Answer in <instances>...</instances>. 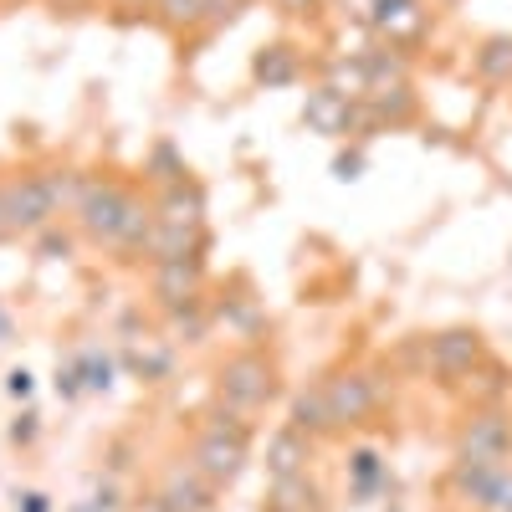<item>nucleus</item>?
Returning <instances> with one entry per match:
<instances>
[{
  "instance_id": "13",
  "label": "nucleus",
  "mask_w": 512,
  "mask_h": 512,
  "mask_svg": "<svg viewBox=\"0 0 512 512\" xmlns=\"http://www.w3.org/2000/svg\"><path fill=\"white\" fill-rule=\"evenodd\" d=\"M154 226H159V210H149L139 195L128 200V210H123V221H118V231H113V251H123V256H149V241H154Z\"/></svg>"
},
{
  "instance_id": "21",
  "label": "nucleus",
  "mask_w": 512,
  "mask_h": 512,
  "mask_svg": "<svg viewBox=\"0 0 512 512\" xmlns=\"http://www.w3.org/2000/svg\"><path fill=\"white\" fill-rule=\"evenodd\" d=\"M180 256H200V231H185V226H154V241H149V262H180Z\"/></svg>"
},
{
  "instance_id": "12",
  "label": "nucleus",
  "mask_w": 512,
  "mask_h": 512,
  "mask_svg": "<svg viewBox=\"0 0 512 512\" xmlns=\"http://www.w3.org/2000/svg\"><path fill=\"white\" fill-rule=\"evenodd\" d=\"M308 461H313V436L297 431V425H282V431L267 441V477L272 482L308 472Z\"/></svg>"
},
{
  "instance_id": "11",
  "label": "nucleus",
  "mask_w": 512,
  "mask_h": 512,
  "mask_svg": "<svg viewBox=\"0 0 512 512\" xmlns=\"http://www.w3.org/2000/svg\"><path fill=\"white\" fill-rule=\"evenodd\" d=\"M159 502L169 512H210V502H216V482L200 477L195 466H175V472L164 477V487H159Z\"/></svg>"
},
{
  "instance_id": "19",
  "label": "nucleus",
  "mask_w": 512,
  "mask_h": 512,
  "mask_svg": "<svg viewBox=\"0 0 512 512\" xmlns=\"http://www.w3.org/2000/svg\"><path fill=\"white\" fill-rule=\"evenodd\" d=\"M287 425L308 431L313 441L333 431V415H328V395H323V384H313V390H297V400H292V420H287Z\"/></svg>"
},
{
  "instance_id": "31",
  "label": "nucleus",
  "mask_w": 512,
  "mask_h": 512,
  "mask_svg": "<svg viewBox=\"0 0 512 512\" xmlns=\"http://www.w3.org/2000/svg\"><path fill=\"white\" fill-rule=\"evenodd\" d=\"M277 11H282V16H318L323 0H277Z\"/></svg>"
},
{
  "instance_id": "14",
  "label": "nucleus",
  "mask_w": 512,
  "mask_h": 512,
  "mask_svg": "<svg viewBox=\"0 0 512 512\" xmlns=\"http://www.w3.org/2000/svg\"><path fill=\"white\" fill-rule=\"evenodd\" d=\"M159 221H164V226L200 231V226H205V195H200V185H190V180L169 185V190L159 195Z\"/></svg>"
},
{
  "instance_id": "10",
  "label": "nucleus",
  "mask_w": 512,
  "mask_h": 512,
  "mask_svg": "<svg viewBox=\"0 0 512 512\" xmlns=\"http://www.w3.org/2000/svg\"><path fill=\"white\" fill-rule=\"evenodd\" d=\"M200 287H205V262L200 256H180V262H154V297L159 308H185L200 303Z\"/></svg>"
},
{
  "instance_id": "9",
  "label": "nucleus",
  "mask_w": 512,
  "mask_h": 512,
  "mask_svg": "<svg viewBox=\"0 0 512 512\" xmlns=\"http://www.w3.org/2000/svg\"><path fill=\"white\" fill-rule=\"evenodd\" d=\"M369 26L390 41V47H415V41L431 31V11H425V0H379Z\"/></svg>"
},
{
  "instance_id": "1",
  "label": "nucleus",
  "mask_w": 512,
  "mask_h": 512,
  "mask_svg": "<svg viewBox=\"0 0 512 512\" xmlns=\"http://www.w3.org/2000/svg\"><path fill=\"white\" fill-rule=\"evenodd\" d=\"M246 456H251V425H246L241 415H221V420L195 441L190 466H195L200 477H210L216 487H231V482L246 472Z\"/></svg>"
},
{
  "instance_id": "37",
  "label": "nucleus",
  "mask_w": 512,
  "mask_h": 512,
  "mask_svg": "<svg viewBox=\"0 0 512 512\" xmlns=\"http://www.w3.org/2000/svg\"><path fill=\"white\" fill-rule=\"evenodd\" d=\"M11 236V216H6V185H0V241Z\"/></svg>"
},
{
  "instance_id": "20",
  "label": "nucleus",
  "mask_w": 512,
  "mask_h": 512,
  "mask_svg": "<svg viewBox=\"0 0 512 512\" xmlns=\"http://www.w3.org/2000/svg\"><path fill=\"white\" fill-rule=\"evenodd\" d=\"M472 67H477L482 82H492V88L512 82V36H487L482 47L472 52Z\"/></svg>"
},
{
  "instance_id": "16",
  "label": "nucleus",
  "mask_w": 512,
  "mask_h": 512,
  "mask_svg": "<svg viewBox=\"0 0 512 512\" xmlns=\"http://www.w3.org/2000/svg\"><path fill=\"white\" fill-rule=\"evenodd\" d=\"M267 512H328V502H323V487H318L308 472H297V477L272 482Z\"/></svg>"
},
{
  "instance_id": "18",
  "label": "nucleus",
  "mask_w": 512,
  "mask_h": 512,
  "mask_svg": "<svg viewBox=\"0 0 512 512\" xmlns=\"http://www.w3.org/2000/svg\"><path fill=\"white\" fill-rule=\"evenodd\" d=\"M415 113V88L410 82H400V88H379V93H369L364 98V123L374 128V123H405Z\"/></svg>"
},
{
  "instance_id": "6",
  "label": "nucleus",
  "mask_w": 512,
  "mask_h": 512,
  "mask_svg": "<svg viewBox=\"0 0 512 512\" xmlns=\"http://www.w3.org/2000/svg\"><path fill=\"white\" fill-rule=\"evenodd\" d=\"M303 123L313 128V134H323V139H349L354 128H369V123H364V103L333 93L328 82L303 98Z\"/></svg>"
},
{
  "instance_id": "24",
  "label": "nucleus",
  "mask_w": 512,
  "mask_h": 512,
  "mask_svg": "<svg viewBox=\"0 0 512 512\" xmlns=\"http://www.w3.org/2000/svg\"><path fill=\"white\" fill-rule=\"evenodd\" d=\"M149 175H154L164 190L185 180V159L175 154V144H154V154H149Z\"/></svg>"
},
{
  "instance_id": "35",
  "label": "nucleus",
  "mask_w": 512,
  "mask_h": 512,
  "mask_svg": "<svg viewBox=\"0 0 512 512\" xmlns=\"http://www.w3.org/2000/svg\"><path fill=\"white\" fill-rule=\"evenodd\" d=\"M41 251H47V256H67V251H72V241H67V236H57V231H52V236H47V241H41Z\"/></svg>"
},
{
  "instance_id": "36",
  "label": "nucleus",
  "mask_w": 512,
  "mask_h": 512,
  "mask_svg": "<svg viewBox=\"0 0 512 512\" xmlns=\"http://www.w3.org/2000/svg\"><path fill=\"white\" fill-rule=\"evenodd\" d=\"M21 512H47V497H41V492H26V497H21Z\"/></svg>"
},
{
  "instance_id": "27",
  "label": "nucleus",
  "mask_w": 512,
  "mask_h": 512,
  "mask_svg": "<svg viewBox=\"0 0 512 512\" xmlns=\"http://www.w3.org/2000/svg\"><path fill=\"white\" fill-rule=\"evenodd\" d=\"M169 323H175V328L185 333V344H200V338H205V313H200V303L169 308Z\"/></svg>"
},
{
  "instance_id": "38",
  "label": "nucleus",
  "mask_w": 512,
  "mask_h": 512,
  "mask_svg": "<svg viewBox=\"0 0 512 512\" xmlns=\"http://www.w3.org/2000/svg\"><path fill=\"white\" fill-rule=\"evenodd\" d=\"M6 338H11V318H6V313H0V344H6Z\"/></svg>"
},
{
  "instance_id": "30",
  "label": "nucleus",
  "mask_w": 512,
  "mask_h": 512,
  "mask_svg": "<svg viewBox=\"0 0 512 512\" xmlns=\"http://www.w3.org/2000/svg\"><path fill=\"white\" fill-rule=\"evenodd\" d=\"M246 0H205V26H231Z\"/></svg>"
},
{
  "instance_id": "22",
  "label": "nucleus",
  "mask_w": 512,
  "mask_h": 512,
  "mask_svg": "<svg viewBox=\"0 0 512 512\" xmlns=\"http://www.w3.org/2000/svg\"><path fill=\"white\" fill-rule=\"evenodd\" d=\"M349 477H354V497H374L390 487V466H384L374 451H354L349 456Z\"/></svg>"
},
{
  "instance_id": "26",
  "label": "nucleus",
  "mask_w": 512,
  "mask_h": 512,
  "mask_svg": "<svg viewBox=\"0 0 512 512\" xmlns=\"http://www.w3.org/2000/svg\"><path fill=\"white\" fill-rule=\"evenodd\" d=\"M128 364H134L144 379H164V374H169V349H159V344H144V349H134V354H128Z\"/></svg>"
},
{
  "instance_id": "34",
  "label": "nucleus",
  "mask_w": 512,
  "mask_h": 512,
  "mask_svg": "<svg viewBox=\"0 0 512 512\" xmlns=\"http://www.w3.org/2000/svg\"><path fill=\"white\" fill-rule=\"evenodd\" d=\"M359 169H364V159L349 154V159H338V164H333V175H338V180H359Z\"/></svg>"
},
{
  "instance_id": "8",
  "label": "nucleus",
  "mask_w": 512,
  "mask_h": 512,
  "mask_svg": "<svg viewBox=\"0 0 512 512\" xmlns=\"http://www.w3.org/2000/svg\"><path fill=\"white\" fill-rule=\"evenodd\" d=\"M482 333L477 328H446L431 338V369L441 384H461V379H472V369L482 364Z\"/></svg>"
},
{
  "instance_id": "17",
  "label": "nucleus",
  "mask_w": 512,
  "mask_h": 512,
  "mask_svg": "<svg viewBox=\"0 0 512 512\" xmlns=\"http://www.w3.org/2000/svg\"><path fill=\"white\" fill-rule=\"evenodd\" d=\"M297 72H303V57H297V47H287V41H272V47H262L251 62V77L267 82V88H287V82H297Z\"/></svg>"
},
{
  "instance_id": "7",
  "label": "nucleus",
  "mask_w": 512,
  "mask_h": 512,
  "mask_svg": "<svg viewBox=\"0 0 512 512\" xmlns=\"http://www.w3.org/2000/svg\"><path fill=\"white\" fill-rule=\"evenodd\" d=\"M507 451H512V420L502 415V405H482L456 436V456L472 461H507Z\"/></svg>"
},
{
  "instance_id": "2",
  "label": "nucleus",
  "mask_w": 512,
  "mask_h": 512,
  "mask_svg": "<svg viewBox=\"0 0 512 512\" xmlns=\"http://www.w3.org/2000/svg\"><path fill=\"white\" fill-rule=\"evenodd\" d=\"M216 395L231 415H256V410H267L272 395H277V364L267 354H236L221 364L216 374Z\"/></svg>"
},
{
  "instance_id": "3",
  "label": "nucleus",
  "mask_w": 512,
  "mask_h": 512,
  "mask_svg": "<svg viewBox=\"0 0 512 512\" xmlns=\"http://www.w3.org/2000/svg\"><path fill=\"white\" fill-rule=\"evenodd\" d=\"M62 200H67V175H62V169L11 180V185H6V216H11V231H47Z\"/></svg>"
},
{
  "instance_id": "15",
  "label": "nucleus",
  "mask_w": 512,
  "mask_h": 512,
  "mask_svg": "<svg viewBox=\"0 0 512 512\" xmlns=\"http://www.w3.org/2000/svg\"><path fill=\"white\" fill-rule=\"evenodd\" d=\"M502 466H507V461H472V456H456V466H451V487H456V497H461V502H472V507H482L487 492H492V482L502 477Z\"/></svg>"
},
{
  "instance_id": "32",
  "label": "nucleus",
  "mask_w": 512,
  "mask_h": 512,
  "mask_svg": "<svg viewBox=\"0 0 512 512\" xmlns=\"http://www.w3.org/2000/svg\"><path fill=\"white\" fill-rule=\"evenodd\" d=\"M6 390H11V400H26V395H31V374H26V369H11Z\"/></svg>"
},
{
  "instance_id": "28",
  "label": "nucleus",
  "mask_w": 512,
  "mask_h": 512,
  "mask_svg": "<svg viewBox=\"0 0 512 512\" xmlns=\"http://www.w3.org/2000/svg\"><path fill=\"white\" fill-rule=\"evenodd\" d=\"M77 369H82V384H88V390H108V384H113V364L98 359V354H82Z\"/></svg>"
},
{
  "instance_id": "5",
  "label": "nucleus",
  "mask_w": 512,
  "mask_h": 512,
  "mask_svg": "<svg viewBox=\"0 0 512 512\" xmlns=\"http://www.w3.org/2000/svg\"><path fill=\"white\" fill-rule=\"evenodd\" d=\"M128 200H134V190H123L118 180H82V190H77V221H82V231L108 246L118 221H123V210H128Z\"/></svg>"
},
{
  "instance_id": "23",
  "label": "nucleus",
  "mask_w": 512,
  "mask_h": 512,
  "mask_svg": "<svg viewBox=\"0 0 512 512\" xmlns=\"http://www.w3.org/2000/svg\"><path fill=\"white\" fill-rule=\"evenodd\" d=\"M328 88L344 93V98H359L369 93V77H364V57H333L328 62Z\"/></svg>"
},
{
  "instance_id": "29",
  "label": "nucleus",
  "mask_w": 512,
  "mask_h": 512,
  "mask_svg": "<svg viewBox=\"0 0 512 512\" xmlns=\"http://www.w3.org/2000/svg\"><path fill=\"white\" fill-rule=\"evenodd\" d=\"M482 512H512V466H502V477L492 482V492H487Z\"/></svg>"
},
{
  "instance_id": "33",
  "label": "nucleus",
  "mask_w": 512,
  "mask_h": 512,
  "mask_svg": "<svg viewBox=\"0 0 512 512\" xmlns=\"http://www.w3.org/2000/svg\"><path fill=\"white\" fill-rule=\"evenodd\" d=\"M11 441H21V446H26V441H36V415H21V420L11 425Z\"/></svg>"
},
{
  "instance_id": "4",
  "label": "nucleus",
  "mask_w": 512,
  "mask_h": 512,
  "mask_svg": "<svg viewBox=\"0 0 512 512\" xmlns=\"http://www.w3.org/2000/svg\"><path fill=\"white\" fill-rule=\"evenodd\" d=\"M323 395H328V415H333V431H354L364 425L379 405V384L364 374V369H344L323 379Z\"/></svg>"
},
{
  "instance_id": "25",
  "label": "nucleus",
  "mask_w": 512,
  "mask_h": 512,
  "mask_svg": "<svg viewBox=\"0 0 512 512\" xmlns=\"http://www.w3.org/2000/svg\"><path fill=\"white\" fill-rule=\"evenodd\" d=\"M154 11L164 26H200L205 21V0H154Z\"/></svg>"
},
{
  "instance_id": "39",
  "label": "nucleus",
  "mask_w": 512,
  "mask_h": 512,
  "mask_svg": "<svg viewBox=\"0 0 512 512\" xmlns=\"http://www.w3.org/2000/svg\"><path fill=\"white\" fill-rule=\"evenodd\" d=\"M128 6H144V0H128ZM149 6H154V0H149Z\"/></svg>"
}]
</instances>
